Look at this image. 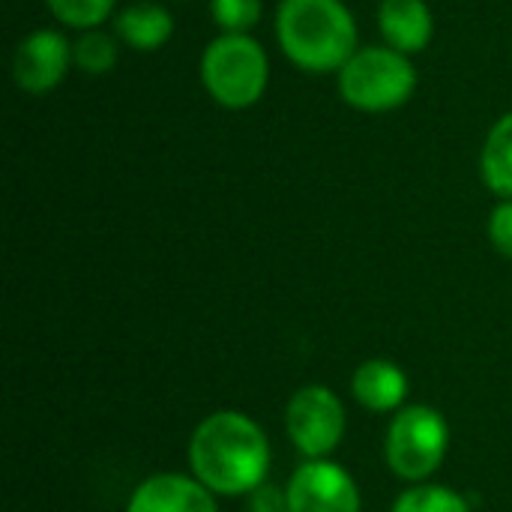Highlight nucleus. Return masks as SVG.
<instances>
[{
	"instance_id": "f257e3e1",
	"label": "nucleus",
	"mask_w": 512,
	"mask_h": 512,
	"mask_svg": "<svg viewBox=\"0 0 512 512\" xmlns=\"http://www.w3.org/2000/svg\"><path fill=\"white\" fill-rule=\"evenodd\" d=\"M189 462L201 486L216 495L255 492L270 465L264 432L237 411L210 414L192 435Z\"/></svg>"
},
{
	"instance_id": "f03ea898",
	"label": "nucleus",
	"mask_w": 512,
	"mask_h": 512,
	"mask_svg": "<svg viewBox=\"0 0 512 512\" xmlns=\"http://www.w3.org/2000/svg\"><path fill=\"white\" fill-rule=\"evenodd\" d=\"M276 39L303 72L330 75L357 54V21L342 0H279Z\"/></svg>"
},
{
	"instance_id": "7ed1b4c3",
	"label": "nucleus",
	"mask_w": 512,
	"mask_h": 512,
	"mask_svg": "<svg viewBox=\"0 0 512 512\" xmlns=\"http://www.w3.org/2000/svg\"><path fill=\"white\" fill-rule=\"evenodd\" d=\"M267 81V51L249 33H222L201 54V84L222 108H252L267 93Z\"/></svg>"
},
{
	"instance_id": "20e7f679",
	"label": "nucleus",
	"mask_w": 512,
	"mask_h": 512,
	"mask_svg": "<svg viewBox=\"0 0 512 512\" xmlns=\"http://www.w3.org/2000/svg\"><path fill=\"white\" fill-rule=\"evenodd\" d=\"M417 90V69L408 54L390 45L357 48V54L339 69L342 99L366 114H381L405 105Z\"/></svg>"
},
{
	"instance_id": "39448f33",
	"label": "nucleus",
	"mask_w": 512,
	"mask_h": 512,
	"mask_svg": "<svg viewBox=\"0 0 512 512\" xmlns=\"http://www.w3.org/2000/svg\"><path fill=\"white\" fill-rule=\"evenodd\" d=\"M447 423L435 408L411 405L399 411L387 435V462L405 480L429 477L447 453Z\"/></svg>"
},
{
	"instance_id": "423d86ee",
	"label": "nucleus",
	"mask_w": 512,
	"mask_h": 512,
	"mask_svg": "<svg viewBox=\"0 0 512 512\" xmlns=\"http://www.w3.org/2000/svg\"><path fill=\"white\" fill-rule=\"evenodd\" d=\"M285 426L300 453H306L309 459H324L342 441L345 411H342V402L336 399V393L312 384V387H303L300 393H294V399L288 402Z\"/></svg>"
},
{
	"instance_id": "0eeeda50",
	"label": "nucleus",
	"mask_w": 512,
	"mask_h": 512,
	"mask_svg": "<svg viewBox=\"0 0 512 512\" xmlns=\"http://www.w3.org/2000/svg\"><path fill=\"white\" fill-rule=\"evenodd\" d=\"M288 512H360V492L339 465L309 459L288 483Z\"/></svg>"
},
{
	"instance_id": "6e6552de",
	"label": "nucleus",
	"mask_w": 512,
	"mask_h": 512,
	"mask_svg": "<svg viewBox=\"0 0 512 512\" xmlns=\"http://www.w3.org/2000/svg\"><path fill=\"white\" fill-rule=\"evenodd\" d=\"M72 45L60 30H33L24 36L12 57V78L24 93H51L69 72Z\"/></svg>"
},
{
	"instance_id": "1a4fd4ad",
	"label": "nucleus",
	"mask_w": 512,
	"mask_h": 512,
	"mask_svg": "<svg viewBox=\"0 0 512 512\" xmlns=\"http://www.w3.org/2000/svg\"><path fill=\"white\" fill-rule=\"evenodd\" d=\"M126 512H216V504L210 489L198 480L159 474L135 489Z\"/></svg>"
},
{
	"instance_id": "9d476101",
	"label": "nucleus",
	"mask_w": 512,
	"mask_h": 512,
	"mask_svg": "<svg viewBox=\"0 0 512 512\" xmlns=\"http://www.w3.org/2000/svg\"><path fill=\"white\" fill-rule=\"evenodd\" d=\"M378 30L390 48L402 54H420L435 36V18L426 0H381Z\"/></svg>"
},
{
	"instance_id": "9b49d317",
	"label": "nucleus",
	"mask_w": 512,
	"mask_h": 512,
	"mask_svg": "<svg viewBox=\"0 0 512 512\" xmlns=\"http://www.w3.org/2000/svg\"><path fill=\"white\" fill-rule=\"evenodd\" d=\"M114 33L132 51H159L174 36V18L156 0H135L114 15Z\"/></svg>"
},
{
	"instance_id": "f8f14e48",
	"label": "nucleus",
	"mask_w": 512,
	"mask_h": 512,
	"mask_svg": "<svg viewBox=\"0 0 512 512\" xmlns=\"http://www.w3.org/2000/svg\"><path fill=\"white\" fill-rule=\"evenodd\" d=\"M351 390L369 411H393L405 402L408 378L390 360H369L354 372Z\"/></svg>"
},
{
	"instance_id": "ddd939ff",
	"label": "nucleus",
	"mask_w": 512,
	"mask_h": 512,
	"mask_svg": "<svg viewBox=\"0 0 512 512\" xmlns=\"http://www.w3.org/2000/svg\"><path fill=\"white\" fill-rule=\"evenodd\" d=\"M480 171L495 195L512 201V111L489 129L480 153Z\"/></svg>"
},
{
	"instance_id": "4468645a",
	"label": "nucleus",
	"mask_w": 512,
	"mask_h": 512,
	"mask_svg": "<svg viewBox=\"0 0 512 512\" xmlns=\"http://www.w3.org/2000/svg\"><path fill=\"white\" fill-rule=\"evenodd\" d=\"M120 57V45L117 36L105 33V30H84L75 42H72V60L84 75H108L117 66Z\"/></svg>"
},
{
	"instance_id": "2eb2a0df",
	"label": "nucleus",
	"mask_w": 512,
	"mask_h": 512,
	"mask_svg": "<svg viewBox=\"0 0 512 512\" xmlns=\"http://www.w3.org/2000/svg\"><path fill=\"white\" fill-rule=\"evenodd\" d=\"M51 15L72 30H96L114 15L117 0H45Z\"/></svg>"
},
{
	"instance_id": "dca6fc26",
	"label": "nucleus",
	"mask_w": 512,
	"mask_h": 512,
	"mask_svg": "<svg viewBox=\"0 0 512 512\" xmlns=\"http://www.w3.org/2000/svg\"><path fill=\"white\" fill-rule=\"evenodd\" d=\"M393 512H471V507L453 489H444V486H417V489H408L396 501Z\"/></svg>"
},
{
	"instance_id": "f3484780",
	"label": "nucleus",
	"mask_w": 512,
	"mask_h": 512,
	"mask_svg": "<svg viewBox=\"0 0 512 512\" xmlns=\"http://www.w3.org/2000/svg\"><path fill=\"white\" fill-rule=\"evenodd\" d=\"M261 0H210V15L222 33H249L261 21Z\"/></svg>"
},
{
	"instance_id": "a211bd4d",
	"label": "nucleus",
	"mask_w": 512,
	"mask_h": 512,
	"mask_svg": "<svg viewBox=\"0 0 512 512\" xmlns=\"http://www.w3.org/2000/svg\"><path fill=\"white\" fill-rule=\"evenodd\" d=\"M489 237L501 255L512 258V201H501L489 219Z\"/></svg>"
},
{
	"instance_id": "6ab92c4d",
	"label": "nucleus",
	"mask_w": 512,
	"mask_h": 512,
	"mask_svg": "<svg viewBox=\"0 0 512 512\" xmlns=\"http://www.w3.org/2000/svg\"><path fill=\"white\" fill-rule=\"evenodd\" d=\"M252 512H288V492L276 489V486H258L252 492Z\"/></svg>"
}]
</instances>
